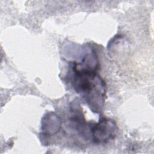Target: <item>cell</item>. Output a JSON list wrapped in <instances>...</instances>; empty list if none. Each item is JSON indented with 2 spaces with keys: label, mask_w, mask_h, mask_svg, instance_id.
Returning a JSON list of instances; mask_svg holds the SVG:
<instances>
[{
  "label": "cell",
  "mask_w": 154,
  "mask_h": 154,
  "mask_svg": "<svg viewBox=\"0 0 154 154\" xmlns=\"http://www.w3.org/2000/svg\"><path fill=\"white\" fill-rule=\"evenodd\" d=\"M72 84L91 109L100 112L105 102L106 85L98 74L88 69H78L73 67Z\"/></svg>",
  "instance_id": "1"
},
{
  "label": "cell",
  "mask_w": 154,
  "mask_h": 154,
  "mask_svg": "<svg viewBox=\"0 0 154 154\" xmlns=\"http://www.w3.org/2000/svg\"><path fill=\"white\" fill-rule=\"evenodd\" d=\"M92 138L96 143H106L113 138L117 131L115 122L107 119L100 120L91 128Z\"/></svg>",
  "instance_id": "2"
}]
</instances>
